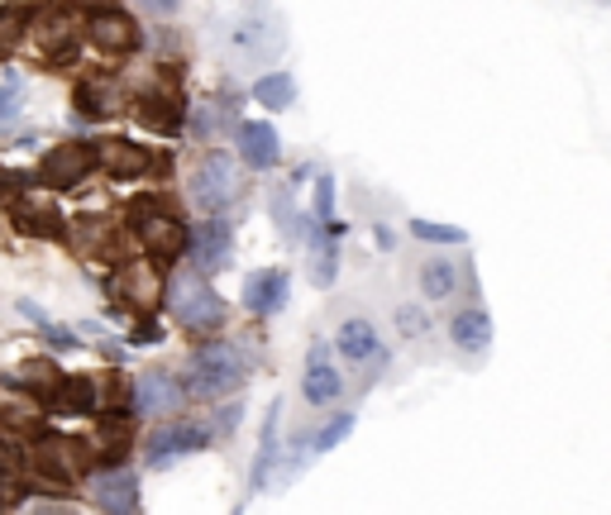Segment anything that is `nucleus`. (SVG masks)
Masks as SVG:
<instances>
[{
	"mask_svg": "<svg viewBox=\"0 0 611 515\" xmlns=\"http://www.w3.org/2000/svg\"><path fill=\"white\" fill-rule=\"evenodd\" d=\"M421 286H425V296L445 301V296H454V286H459V272H454V262L435 258V262H425L421 268Z\"/></svg>",
	"mask_w": 611,
	"mask_h": 515,
	"instance_id": "25",
	"label": "nucleus"
},
{
	"mask_svg": "<svg viewBox=\"0 0 611 515\" xmlns=\"http://www.w3.org/2000/svg\"><path fill=\"white\" fill-rule=\"evenodd\" d=\"M129 215H135V224H139V234H143V244H149V254L153 258H182L187 254V224L177 220V215H167L153 196H139L135 206H129Z\"/></svg>",
	"mask_w": 611,
	"mask_h": 515,
	"instance_id": "2",
	"label": "nucleus"
},
{
	"mask_svg": "<svg viewBox=\"0 0 611 515\" xmlns=\"http://www.w3.org/2000/svg\"><path fill=\"white\" fill-rule=\"evenodd\" d=\"M244 382V358L230 344H206V349L191 353V373H187V391L191 397H220Z\"/></svg>",
	"mask_w": 611,
	"mask_h": 515,
	"instance_id": "1",
	"label": "nucleus"
},
{
	"mask_svg": "<svg viewBox=\"0 0 611 515\" xmlns=\"http://www.w3.org/2000/svg\"><path fill=\"white\" fill-rule=\"evenodd\" d=\"M449 330H454V344H459V349H469V353H483L487 339H493V320H487L483 310H459Z\"/></svg>",
	"mask_w": 611,
	"mask_h": 515,
	"instance_id": "19",
	"label": "nucleus"
},
{
	"mask_svg": "<svg viewBox=\"0 0 611 515\" xmlns=\"http://www.w3.org/2000/svg\"><path fill=\"white\" fill-rule=\"evenodd\" d=\"M10 115H15V95L5 91V95H0V119H10Z\"/></svg>",
	"mask_w": 611,
	"mask_h": 515,
	"instance_id": "43",
	"label": "nucleus"
},
{
	"mask_svg": "<svg viewBox=\"0 0 611 515\" xmlns=\"http://www.w3.org/2000/svg\"><path fill=\"white\" fill-rule=\"evenodd\" d=\"M15 501V482H10V473H0V506H10Z\"/></svg>",
	"mask_w": 611,
	"mask_h": 515,
	"instance_id": "41",
	"label": "nucleus"
},
{
	"mask_svg": "<svg viewBox=\"0 0 611 515\" xmlns=\"http://www.w3.org/2000/svg\"><path fill=\"white\" fill-rule=\"evenodd\" d=\"M397 325H402L406 334H425V330H430V320H425L416 306H402V310H397Z\"/></svg>",
	"mask_w": 611,
	"mask_h": 515,
	"instance_id": "37",
	"label": "nucleus"
},
{
	"mask_svg": "<svg viewBox=\"0 0 611 515\" xmlns=\"http://www.w3.org/2000/svg\"><path fill=\"white\" fill-rule=\"evenodd\" d=\"M91 163H96V158H91L87 143H58V149L43 153L39 182H43V186H58V191H63V186H77L81 177L91 172Z\"/></svg>",
	"mask_w": 611,
	"mask_h": 515,
	"instance_id": "6",
	"label": "nucleus"
},
{
	"mask_svg": "<svg viewBox=\"0 0 611 515\" xmlns=\"http://www.w3.org/2000/svg\"><path fill=\"white\" fill-rule=\"evenodd\" d=\"M15 224H20L24 234H43V239H58V234H63V215L48 210V206H20Z\"/></svg>",
	"mask_w": 611,
	"mask_h": 515,
	"instance_id": "24",
	"label": "nucleus"
},
{
	"mask_svg": "<svg viewBox=\"0 0 611 515\" xmlns=\"http://www.w3.org/2000/svg\"><path fill=\"white\" fill-rule=\"evenodd\" d=\"M91 501L101 511H139V477L129 468H101L91 477Z\"/></svg>",
	"mask_w": 611,
	"mask_h": 515,
	"instance_id": "7",
	"label": "nucleus"
},
{
	"mask_svg": "<svg viewBox=\"0 0 611 515\" xmlns=\"http://www.w3.org/2000/svg\"><path fill=\"white\" fill-rule=\"evenodd\" d=\"M206 445V429L201 425H167V429H158V435L149 439V463H173L177 453H191V449H201Z\"/></svg>",
	"mask_w": 611,
	"mask_h": 515,
	"instance_id": "16",
	"label": "nucleus"
},
{
	"mask_svg": "<svg viewBox=\"0 0 611 515\" xmlns=\"http://www.w3.org/2000/svg\"><path fill=\"white\" fill-rule=\"evenodd\" d=\"M316 215H320V220H330V215H334V182H330V177H320V182H316Z\"/></svg>",
	"mask_w": 611,
	"mask_h": 515,
	"instance_id": "36",
	"label": "nucleus"
},
{
	"mask_svg": "<svg viewBox=\"0 0 611 515\" xmlns=\"http://www.w3.org/2000/svg\"><path fill=\"white\" fill-rule=\"evenodd\" d=\"M72 244H77L87 258H105V262L119 258V234H115L111 220H101V215H81L77 230H72Z\"/></svg>",
	"mask_w": 611,
	"mask_h": 515,
	"instance_id": "13",
	"label": "nucleus"
},
{
	"mask_svg": "<svg viewBox=\"0 0 611 515\" xmlns=\"http://www.w3.org/2000/svg\"><path fill=\"white\" fill-rule=\"evenodd\" d=\"M143 10H153V15H173L177 5H182V0H139Z\"/></svg>",
	"mask_w": 611,
	"mask_h": 515,
	"instance_id": "40",
	"label": "nucleus"
},
{
	"mask_svg": "<svg viewBox=\"0 0 611 515\" xmlns=\"http://www.w3.org/2000/svg\"><path fill=\"white\" fill-rule=\"evenodd\" d=\"M158 339H163V330L153 325V320H143V325L135 330V344H158Z\"/></svg>",
	"mask_w": 611,
	"mask_h": 515,
	"instance_id": "39",
	"label": "nucleus"
},
{
	"mask_svg": "<svg viewBox=\"0 0 611 515\" xmlns=\"http://www.w3.org/2000/svg\"><path fill=\"white\" fill-rule=\"evenodd\" d=\"M77 101H81V111H87V115H105V111H111V95H105V87H96V81H87V87L77 91Z\"/></svg>",
	"mask_w": 611,
	"mask_h": 515,
	"instance_id": "32",
	"label": "nucleus"
},
{
	"mask_svg": "<svg viewBox=\"0 0 611 515\" xmlns=\"http://www.w3.org/2000/svg\"><path fill=\"white\" fill-rule=\"evenodd\" d=\"M101 439L111 445L105 453H111V459H119V453H125V445H129V421H115V415H105V421H101Z\"/></svg>",
	"mask_w": 611,
	"mask_h": 515,
	"instance_id": "31",
	"label": "nucleus"
},
{
	"mask_svg": "<svg viewBox=\"0 0 611 515\" xmlns=\"http://www.w3.org/2000/svg\"><path fill=\"white\" fill-rule=\"evenodd\" d=\"M173 310H177V320H182L191 334H215L225 325V301L201 278H177Z\"/></svg>",
	"mask_w": 611,
	"mask_h": 515,
	"instance_id": "3",
	"label": "nucleus"
},
{
	"mask_svg": "<svg viewBox=\"0 0 611 515\" xmlns=\"http://www.w3.org/2000/svg\"><path fill=\"white\" fill-rule=\"evenodd\" d=\"M349 429H354V415H340V421H330V425H326V435L316 439V449H320V453H326V449H334L344 435H349Z\"/></svg>",
	"mask_w": 611,
	"mask_h": 515,
	"instance_id": "34",
	"label": "nucleus"
},
{
	"mask_svg": "<svg viewBox=\"0 0 611 515\" xmlns=\"http://www.w3.org/2000/svg\"><path fill=\"white\" fill-rule=\"evenodd\" d=\"M334 397H340V373H334L326 358H320V349H316V363H310V373H306V401L326 405Z\"/></svg>",
	"mask_w": 611,
	"mask_h": 515,
	"instance_id": "22",
	"label": "nucleus"
},
{
	"mask_svg": "<svg viewBox=\"0 0 611 515\" xmlns=\"http://www.w3.org/2000/svg\"><path fill=\"white\" fill-rule=\"evenodd\" d=\"M34 39L48 57H67L72 48H77V20H72V10H58L48 5L39 10V20H34Z\"/></svg>",
	"mask_w": 611,
	"mask_h": 515,
	"instance_id": "10",
	"label": "nucleus"
},
{
	"mask_svg": "<svg viewBox=\"0 0 611 515\" xmlns=\"http://www.w3.org/2000/svg\"><path fill=\"white\" fill-rule=\"evenodd\" d=\"M340 353L349 358V363H364V358L378 353V330L368 325V320H349V325L340 330Z\"/></svg>",
	"mask_w": 611,
	"mask_h": 515,
	"instance_id": "21",
	"label": "nucleus"
},
{
	"mask_svg": "<svg viewBox=\"0 0 611 515\" xmlns=\"http://www.w3.org/2000/svg\"><path fill=\"white\" fill-rule=\"evenodd\" d=\"M139 119L143 125H153V129H177V105L173 101H158V95H149V101H143V111H139Z\"/></svg>",
	"mask_w": 611,
	"mask_h": 515,
	"instance_id": "28",
	"label": "nucleus"
},
{
	"mask_svg": "<svg viewBox=\"0 0 611 515\" xmlns=\"http://www.w3.org/2000/svg\"><path fill=\"white\" fill-rule=\"evenodd\" d=\"M48 405H53V411H63V415H87V411H96V382L91 377H63Z\"/></svg>",
	"mask_w": 611,
	"mask_h": 515,
	"instance_id": "18",
	"label": "nucleus"
},
{
	"mask_svg": "<svg viewBox=\"0 0 611 515\" xmlns=\"http://www.w3.org/2000/svg\"><path fill=\"white\" fill-rule=\"evenodd\" d=\"M34 421H39V415H24L20 405H0V425H5V429H15V435H29V429H34Z\"/></svg>",
	"mask_w": 611,
	"mask_h": 515,
	"instance_id": "35",
	"label": "nucleus"
},
{
	"mask_svg": "<svg viewBox=\"0 0 611 515\" xmlns=\"http://www.w3.org/2000/svg\"><path fill=\"white\" fill-rule=\"evenodd\" d=\"M187 244H191V254H196V268L215 272L225 258H230V224H225V220H206L201 230L187 234Z\"/></svg>",
	"mask_w": 611,
	"mask_h": 515,
	"instance_id": "15",
	"label": "nucleus"
},
{
	"mask_svg": "<svg viewBox=\"0 0 611 515\" xmlns=\"http://www.w3.org/2000/svg\"><path fill=\"white\" fill-rule=\"evenodd\" d=\"M87 34L101 53H135V43H139L135 20L119 15V10H96V15L87 20Z\"/></svg>",
	"mask_w": 611,
	"mask_h": 515,
	"instance_id": "9",
	"label": "nucleus"
},
{
	"mask_svg": "<svg viewBox=\"0 0 611 515\" xmlns=\"http://www.w3.org/2000/svg\"><path fill=\"white\" fill-rule=\"evenodd\" d=\"M20 316H29L34 325H39V330H43V334H48V339H53V344H63V349H67V344H77V339H72V334H67L63 325H53V320H48V316H43V310L34 306V301H20Z\"/></svg>",
	"mask_w": 611,
	"mask_h": 515,
	"instance_id": "30",
	"label": "nucleus"
},
{
	"mask_svg": "<svg viewBox=\"0 0 611 515\" xmlns=\"http://www.w3.org/2000/svg\"><path fill=\"white\" fill-rule=\"evenodd\" d=\"M87 463H91V445H77V439H39V449H34V468L53 477V482H72Z\"/></svg>",
	"mask_w": 611,
	"mask_h": 515,
	"instance_id": "5",
	"label": "nucleus"
},
{
	"mask_svg": "<svg viewBox=\"0 0 611 515\" xmlns=\"http://www.w3.org/2000/svg\"><path fill=\"white\" fill-rule=\"evenodd\" d=\"M272 459H278V405L268 411V425H263V445H258V463H254V492H263V477H268Z\"/></svg>",
	"mask_w": 611,
	"mask_h": 515,
	"instance_id": "26",
	"label": "nucleus"
},
{
	"mask_svg": "<svg viewBox=\"0 0 611 515\" xmlns=\"http://www.w3.org/2000/svg\"><path fill=\"white\" fill-rule=\"evenodd\" d=\"M135 405L143 415H173L177 405H182V387L173 382V373H139Z\"/></svg>",
	"mask_w": 611,
	"mask_h": 515,
	"instance_id": "11",
	"label": "nucleus"
},
{
	"mask_svg": "<svg viewBox=\"0 0 611 515\" xmlns=\"http://www.w3.org/2000/svg\"><path fill=\"white\" fill-rule=\"evenodd\" d=\"M220 425H225V429L239 425V405H225V411H220Z\"/></svg>",
	"mask_w": 611,
	"mask_h": 515,
	"instance_id": "42",
	"label": "nucleus"
},
{
	"mask_svg": "<svg viewBox=\"0 0 611 515\" xmlns=\"http://www.w3.org/2000/svg\"><path fill=\"white\" fill-rule=\"evenodd\" d=\"M239 158H244L249 167H258V172L278 167V158H282V149H278V129L263 125V119L244 125V129H239Z\"/></svg>",
	"mask_w": 611,
	"mask_h": 515,
	"instance_id": "14",
	"label": "nucleus"
},
{
	"mask_svg": "<svg viewBox=\"0 0 611 515\" xmlns=\"http://www.w3.org/2000/svg\"><path fill=\"white\" fill-rule=\"evenodd\" d=\"M115 292H119V301L125 306H135V310H153V301H158V268L153 262H119V272H115Z\"/></svg>",
	"mask_w": 611,
	"mask_h": 515,
	"instance_id": "8",
	"label": "nucleus"
},
{
	"mask_svg": "<svg viewBox=\"0 0 611 515\" xmlns=\"http://www.w3.org/2000/svg\"><path fill=\"white\" fill-rule=\"evenodd\" d=\"M416 239H425V244H463V230H454V224H435V220H416L411 224Z\"/></svg>",
	"mask_w": 611,
	"mask_h": 515,
	"instance_id": "29",
	"label": "nucleus"
},
{
	"mask_svg": "<svg viewBox=\"0 0 611 515\" xmlns=\"http://www.w3.org/2000/svg\"><path fill=\"white\" fill-rule=\"evenodd\" d=\"M330 278H334V248H326V254L316 258V282L330 286Z\"/></svg>",
	"mask_w": 611,
	"mask_h": 515,
	"instance_id": "38",
	"label": "nucleus"
},
{
	"mask_svg": "<svg viewBox=\"0 0 611 515\" xmlns=\"http://www.w3.org/2000/svg\"><path fill=\"white\" fill-rule=\"evenodd\" d=\"M24 24H29V10H0V53H10L24 39Z\"/></svg>",
	"mask_w": 611,
	"mask_h": 515,
	"instance_id": "27",
	"label": "nucleus"
},
{
	"mask_svg": "<svg viewBox=\"0 0 611 515\" xmlns=\"http://www.w3.org/2000/svg\"><path fill=\"white\" fill-rule=\"evenodd\" d=\"M234 186H239V177H234V163L225 158V153H211V158L191 172V201L206 210H220L225 201L234 196Z\"/></svg>",
	"mask_w": 611,
	"mask_h": 515,
	"instance_id": "4",
	"label": "nucleus"
},
{
	"mask_svg": "<svg viewBox=\"0 0 611 515\" xmlns=\"http://www.w3.org/2000/svg\"><path fill=\"white\" fill-rule=\"evenodd\" d=\"M15 382L24 391H34L39 401H53V391H58V382H63V373H58V363H48V358H34V363H24Z\"/></svg>",
	"mask_w": 611,
	"mask_h": 515,
	"instance_id": "20",
	"label": "nucleus"
},
{
	"mask_svg": "<svg viewBox=\"0 0 611 515\" xmlns=\"http://www.w3.org/2000/svg\"><path fill=\"white\" fill-rule=\"evenodd\" d=\"M24 186H29V172H15V167H0V201H15V196H24Z\"/></svg>",
	"mask_w": 611,
	"mask_h": 515,
	"instance_id": "33",
	"label": "nucleus"
},
{
	"mask_svg": "<svg viewBox=\"0 0 611 515\" xmlns=\"http://www.w3.org/2000/svg\"><path fill=\"white\" fill-rule=\"evenodd\" d=\"M254 101H258V105H268V111H282V105H292V101H296V81L287 77V72H268V77H258Z\"/></svg>",
	"mask_w": 611,
	"mask_h": 515,
	"instance_id": "23",
	"label": "nucleus"
},
{
	"mask_svg": "<svg viewBox=\"0 0 611 515\" xmlns=\"http://www.w3.org/2000/svg\"><path fill=\"white\" fill-rule=\"evenodd\" d=\"M91 158L101 163L111 177H143V172L153 167L149 149H139V143H129V139H105V143H96Z\"/></svg>",
	"mask_w": 611,
	"mask_h": 515,
	"instance_id": "12",
	"label": "nucleus"
},
{
	"mask_svg": "<svg viewBox=\"0 0 611 515\" xmlns=\"http://www.w3.org/2000/svg\"><path fill=\"white\" fill-rule=\"evenodd\" d=\"M282 301H287V272H254L244 282V306L254 316H272V310H282Z\"/></svg>",
	"mask_w": 611,
	"mask_h": 515,
	"instance_id": "17",
	"label": "nucleus"
}]
</instances>
